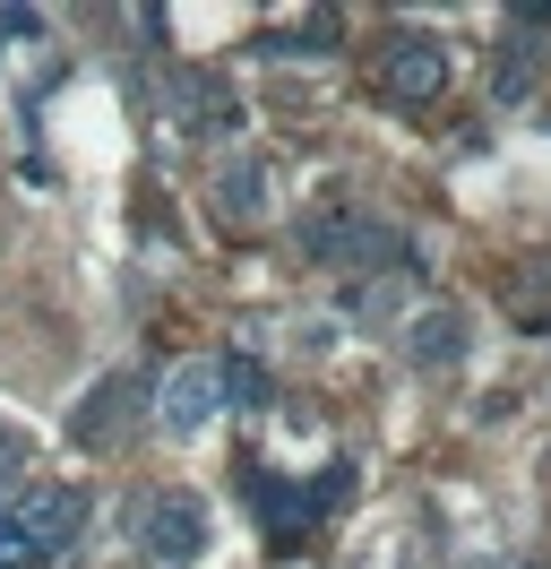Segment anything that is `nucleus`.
Listing matches in <instances>:
<instances>
[{
	"label": "nucleus",
	"instance_id": "nucleus-1",
	"mask_svg": "<svg viewBox=\"0 0 551 569\" xmlns=\"http://www.w3.org/2000/svg\"><path fill=\"white\" fill-rule=\"evenodd\" d=\"M371 87H379L397 112L440 104V96H448V43H440V36H413V27H397V36L379 43V61H371Z\"/></svg>",
	"mask_w": 551,
	"mask_h": 569
},
{
	"label": "nucleus",
	"instance_id": "nucleus-2",
	"mask_svg": "<svg viewBox=\"0 0 551 569\" xmlns=\"http://www.w3.org/2000/svg\"><path fill=\"white\" fill-rule=\"evenodd\" d=\"M0 518L34 543V561H69L78 535H87V492H78V483H27Z\"/></svg>",
	"mask_w": 551,
	"mask_h": 569
},
{
	"label": "nucleus",
	"instance_id": "nucleus-3",
	"mask_svg": "<svg viewBox=\"0 0 551 569\" xmlns=\"http://www.w3.org/2000/svg\"><path fill=\"white\" fill-rule=\"evenodd\" d=\"M310 250H319L328 268H353V277H397V268H405V233H388V224H362V216L310 224Z\"/></svg>",
	"mask_w": 551,
	"mask_h": 569
},
{
	"label": "nucleus",
	"instance_id": "nucleus-4",
	"mask_svg": "<svg viewBox=\"0 0 551 569\" xmlns=\"http://www.w3.org/2000/svg\"><path fill=\"white\" fill-rule=\"evenodd\" d=\"M216 415H224V389H216V355L172 362V371H164V389H156V423H164L172 440H199Z\"/></svg>",
	"mask_w": 551,
	"mask_h": 569
},
{
	"label": "nucleus",
	"instance_id": "nucleus-5",
	"mask_svg": "<svg viewBox=\"0 0 551 569\" xmlns=\"http://www.w3.org/2000/svg\"><path fill=\"white\" fill-rule=\"evenodd\" d=\"M138 535H147V552H156L164 569H190L207 552V500L156 492V500H147V518H138Z\"/></svg>",
	"mask_w": 551,
	"mask_h": 569
},
{
	"label": "nucleus",
	"instance_id": "nucleus-6",
	"mask_svg": "<svg viewBox=\"0 0 551 569\" xmlns=\"http://www.w3.org/2000/svg\"><path fill=\"white\" fill-rule=\"evenodd\" d=\"M138 380L130 371H112V380H96V389H87V406H78V415H69V440H78V449H112V440H121V431L138 423Z\"/></svg>",
	"mask_w": 551,
	"mask_h": 569
},
{
	"label": "nucleus",
	"instance_id": "nucleus-7",
	"mask_svg": "<svg viewBox=\"0 0 551 569\" xmlns=\"http://www.w3.org/2000/svg\"><path fill=\"white\" fill-rule=\"evenodd\" d=\"M250 509H259V527H268L276 543H302V535L319 527L310 492H302V483H284V475H250Z\"/></svg>",
	"mask_w": 551,
	"mask_h": 569
},
{
	"label": "nucleus",
	"instance_id": "nucleus-8",
	"mask_svg": "<svg viewBox=\"0 0 551 569\" xmlns=\"http://www.w3.org/2000/svg\"><path fill=\"white\" fill-rule=\"evenodd\" d=\"M405 355L422 362V371H448V362L465 355V311H448V302L440 311H413L405 320Z\"/></svg>",
	"mask_w": 551,
	"mask_h": 569
},
{
	"label": "nucleus",
	"instance_id": "nucleus-9",
	"mask_svg": "<svg viewBox=\"0 0 551 569\" xmlns=\"http://www.w3.org/2000/svg\"><path fill=\"white\" fill-rule=\"evenodd\" d=\"M216 389H224L233 415H259V406H268V362L259 355H216Z\"/></svg>",
	"mask_w": 551,
	"mask_h": 569
},
{
	"label": "nucleus",
	"instance_id": "nucleus-10",
	"mask_svg": "<svg viewBox=\"0 0 551 569\" xmlns=\"http://www.w3.org/2000/svg\"><path fill=\"white\" fill-rule=\"evenodd\" d=\"M259 208H268V173H259V164H233V173H224V216L250 224Z\"/></svg>",
	"mask_w": 551,
	"mask_h": 569
},
{
	"label": "nucleus",
	"instance_id": "nucleus-11",
	"mask_svg": "<svg viewBox=\"0 0 551 569\" xmlns=\"http://www.w3.org/2000/svg\"><path fill=\"white\" fill-rule=\"evenodd\" d=\"M276 36H284V43H302V52H328V43H337L344 27H337V18H328V9H302V18H284Z\"/></svg>",
	"mask_w": 551,
	"mask_h": 569
},
{
	"label": "nucleus",
	"instance_id": "nucleus-12",
	"mask_svg": "<svg viewBox=\"0 0 551 569\" xmlns=\"http://www.w3.org/2000/svg\"><path fill=\"white\" fill-rule=\"evenodd\" d=\"M302 492H310V509H319V518H328V509H337V500L353 492V458H337V466H319V475H310Z\"/></svg>",
	"mask_w": 551,
	"mask_h": 569
},
{
	"label": "nucleus",
	"instance_id": "nucleus-13",
	"mask_svg": "<svg viewBox=\"0 0 551 569\" xmlns=\"http://www.w3.org/2000/svg\"><path fill=\"white\" fill-rule=\"evenodd\" d=\"M27 36H43V18L34 9H0V43H27Z\"/></svg>",
	"mask_w": 551,
	"mask_h": 569
},
{
	"label": "nucleus",
	"instance_id": "nucleus-14",
	"mask_svg": "<svg viewBox=\"0 0 551 569\" xmlns=\"http://www.w3.org/2000/svg\"><path fill=\"white\" fill-rule=\"evenodd\" d=\"M18 466H27V440H18V431H0V483H9Z\"/></svg>",
	"mask_w": 551,
	"mask_h": 569
}]
</instances>
